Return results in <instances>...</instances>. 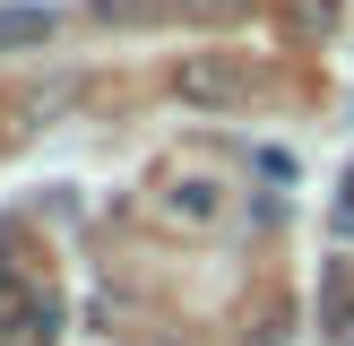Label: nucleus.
I'll return each mask as SVG.
<instances>
[{
  "label": "nucleus",
  "instance_id": "nucleus-2",
  "mask_svg": "<svg viewBox=\"0 0 354 346\" xmlns=\"http://www.w3.org/2000/svg\"><path fill=\"white\" fill-rule=\"evenodd\" d=\"M173 95H182V104H234V95H242V69L216 61V52H199V61L173 69Z\"/></svg>",
  "mask_w": 354,
  "mask_h": 346
},
{
  "label": "nucleus",
  "instance_id": "nucleus-6",
  "mask_svg": "<svg viewBox=\"0 0 354 346\" xmlns=\"http://www.w3.org/2000/svg\"><path fill=\"white\" fill-rule=\"evenodd\" d=\"M337 225L354 234V165H346V182H337Z\"/></svg>",
  "mask_w": 354,
  "mask_h": 346
},
{
  "label": "nucleus",
  "instance_id": "nucleus-1",
  "mask_svg": "<svg viewBox=\"0 0 354 346\" xmlns=\"http://www.w3.org/2000/svg\"><path fill=\"white\" fill-rule=\"evenodd\" d=\"M52 329H61V303H52L44 286H0V346H52Z\"/></svg>",
  "mask_w": 354,
  "mask_h": 346
},
{
  "label": "nucleus",
  "instance_id": "nucleus-3",
  "mask_svg": "<svg viewBox=\"0 0 354 346\" xmlns=\"http://www.w3.org/2000/svg\"><path fill=\"white\" fill-rule=\"evenodd\" d=\"M44 35H52V9H0V52L44 44Z\"/></svg>",
  "mask_w": 354,
  "mask_h": 346
},
{
  "label": "nucleus",
  "instance_id": "nucleus-5",
  "mask_svg": "<svg viewBox=\"0 0 354 346\" xmlns=\"http://www.w3.org/2000/svg\"><path fill=\"white\" fill-rule=\"evenodd\" d=\"M251 9V0H182V17H207V26H216V17H242Z\"/></svg>",
  "mask_w": 354,
  "mask_h": 346
},
{
  "label": "nucleus",
  "instance_id": "nucleus-4",
  "mask_svg": "<svg viewBox=\"0 0 354 346\" xmlns=\"http://www.w3.org/2000/svg\"><path fill=\"white\" fill-rule=\"evenodd\" d=\"M165 208L199 225V217H216V190H207V182H173V190H165Z\"/></svg>",
  "mask_w": 354,
  "mask_h": 346
}]
</instances>
